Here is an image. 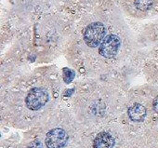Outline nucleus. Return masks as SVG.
Segmentation results:
<instances>
[{"instance_id": "3", "label": "nucleus", "mask_w": 158, "mask_h": 148, "mask_svg": "<svg viewBox=\"0 0 158 148\" xmlns=\"http://www.w3.org/2000/svg\"><path fill=\"white\" fill-rule=\"evenodd\" d=\"M69 137L62 129L56 128L49 130L46 136V145L48 148H64L68 142Z\"/></svg>"}, {"instance_id": "7", "label": "nucleus", "mask_w": 158, "mask_h": 148, "mask_svg": "<svg viewBox=\"0 0 158 148\" xmlns=\"http://www.w3.org/2000/svg\"><path fill=\"white\" fill-rule=\"evenodd\" d=\"M152 4H153V0H135L136 8L141 11L150 10Z\"/></svg>"}, {"instance_id": "9", "label": "nucleus", "mask_w": 158, "mask_h": 148, "mask_svg": "<svg viewBox=\"0 0 158 148\" xmlns=\"http://www.w3.org/2000/svg\"><path fill=\"white\" fill-rule=\"evenodd\" d=\"M28 148H43V145H42V143L39 141H34L28 146Z\"/></svg>"}, {"instance_id": "4", "label": "nucleus", "mask_w": 158, "mask_h": 148, "mask_svg": "<svg viewBox=\"0 0 158 148\" xmlns=\"http://www.w3.org/2000/svg\"><path fill=\"white\" fill-rule=\"evenodd\" d=\"M121 45L120 38L115 35H109L107 36L102 44L100 45L99 52L102 56L105 58H113L118 52V49Z\"/></svg>"}, {"instance_id": "6", "label": "nucleus", "mask_w": 158, "mask_h": 148, "mask_svg": "<svg viewBox=\"0 0 158 148\" xmlns=\"http://www.w3.org/2000/svg\"><path fill=\"white\" fill-rule=\"evenodd\" d=\"M146 108L140 104H134L132 106L129 107L127 111V115L132 121L135 122H141L146 117Z\"/></svg>"}, {"instance_id": "2", "label": "nucleus", "mask_w": 158, "mask_h": 148, "mask_svg": "<svg viewBox=\"0 0 158 148\" xmlns=\"http://www.w3.org/2000/svg\"><path fill=\"white\" fill-rule=\"evenodd\" d=\"M48 101V94L46 90L41 88L32 89L25 99L26 105L29 109L36 111L42 108Z\"/></svg>"}, {"instance_id": "5", "label": "nucleus", "mask_w": 158, "mask_h": 148, "mask_svg": "<svg viewBox=\"0 0 158 148\" xmlns=\"http://www.w3.org/2000/svg\"><path fill=\"white\" fill-rule=\"evenodd\" d=\"M114 139L108 132H101L93 142V148H114Z\"/></svg>"}, {"instance_id": "1", "label": "nucleus", "mask_w": 158, "mask_h": 148, "mask_svg": "<svg viewBox=\"0 0 158 148\" xmlns=\"http://www.w3.org/2000/svg\"><path fill=\"white\" fill-rule=\"evenodd\" d=\"M106 29L102 23H90L84 32V41L90 48H96L105 38Z\"/></svg>"}, {"instance_id": "10", "label": "nucleus", "mask_w": 158, "mask_h": 148, "mask_svg": "<svg viewBox=\"0 0 158 148\" xmlns=\"http://www.w3.org/2000/svg\"><path fill=\"white\" fill-rule=\"evenodd\" d=\"M152 107H153V110L158 113V96L153 100V103H152Z\"/></svg>"}, {"instance_id": "8", "label": "nucleus", "mask_w": 158, "mask_h": 148, "mask_svg": "<svg viewBox=\"0 0 158 148\" xmlns=\"http://www.w3.org/2000/svg\"><path fill=\"white\" fill-rule=\"evenodd\" d=\"M63 72H64V81H65V83H70L74 78V72L70 70V69H67V68H65Z\"/></svg>"}]
</instances>
